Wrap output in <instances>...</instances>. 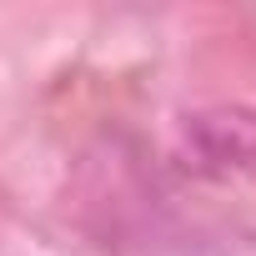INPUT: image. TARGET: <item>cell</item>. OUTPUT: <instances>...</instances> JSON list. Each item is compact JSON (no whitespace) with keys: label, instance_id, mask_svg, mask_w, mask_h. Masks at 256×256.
Returning a JSON list of instances; mask_svg holds the SVG:
<instances>
[{"label":"cell","instance_id":"1","mask_svg":"<svg viewBox=\"0 0 256 256\" xmlns=\"http://www.w3.org/2000/svg\"><path fill=\"white\" fill-rule=\"evenodd\" d=\"M191 161L206 176H241L256 171V110L251 106H216L186 120Z\"/></svg>","mask_w":256,"mask_h":256}]
</instances>
